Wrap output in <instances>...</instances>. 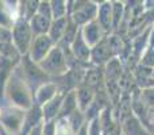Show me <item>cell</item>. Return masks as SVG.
<instances>
[{
    "label": "cell",
    "instance_id": "1",
    "mask_svg": "<svg viewBox=\"0 0 154 135\" xmlns=\"http://www.w3.org/2000/svg\"><path fill=\"white\" fill-rule=\"evenodd\" d=\"M4 99L10 107L29 111L34 106V93L24 80L19 64L12 69L4 88Z\"/></svg>",
    "mask_w": 154,
    "mask_h": 135
},
{
    "label": "cell",
    "instance_id": "2",
    "mask_svg": "<svg viewBox=\"0 0 154 135\" xmlns=\"http://www.w3.org/2000/svg\"><path fill=\"white\" fill-rule=\"evenodd\" d=\"M43 73L49 77H62L68 73V62L64 49L60 45H56L50 53L38 64Z\"/></svg>",
    "mask_w": 154,
    "mask_h": 135
},
{
    "label": "cell",
    "instance_id": "3",
    "mask_svg": "<svg viewBox=\"0 0 154 135\" xmlns=\"http://www.w3.org/2000/svg\"><path fill=\"white\" fill-rule=\"evenodd\" d=\"M32 39H34V35H32L30 23L23 18L18 19L11 29V42L22 57L29 54Z\"/></svg>",
    "mask_w": 154,
    "mask_h": 135
},
{
    "label": "cell",
    "instance_id": "4",
    "mask_svg": "<svg viewBox=\"0 0 154 135\" xmlns=\"http://www.w3.org/2000/svg\"><path fill=\"white\" fill-rule=\"evenodd\" d=\"M19 68L22 70L24 80H26L27 85L30 87L32 93H35L43 84L50 81V77L48 74L43 73V70L38 66V64L32 62L29 56H23L19 61Z\"/></svg>",
    "mask_w": 154,
    "mask_h": 135
},
{
    "label": "cell",
    "instance_id": "5",
    "mask_svg": "<svg viewBox=\"0 0 154 135\" xmlns=\"http://www.w3.org/2000/svg\"><path fill=\"white\" fill-rule=\"evenodd\" d=\"M24 115H26V111H23V109H18V108H14V107H7V108H4L2 111L0 127L10 134L19 135L22 124H23Z\"/></svg>",
    "mask_w": 154,
    "mask_h": 135
},
{
    "label": "cell",
    "instance_id": "6",
    "mask_svg": "<svg viewBox=\"0 0 154 135\" xmlns=\"http://www.w3.org/2000/svg\"><path fill=\"white\" fill-rule=\"evenodd\" d=\"M54 42L50 39L48 34L46 35H38V37H34L31 42V46H30V50L27 56L30 57L32 62L35 64H39L49 53L50 50L54 48Z\"/></svg>",
    "mask_w": 154,
    "mask_h": 135
},
{
    "label": "cell",
    "instance_id": "7",
    "mask_svg": "<svg viewBox=\"0 0 154 135\" xmlns=\"http://www.w3.org/2000/svg\"><path fill=\"white\" fill-rule=\"evenodd\" d=\"M76 4L77 5L73 8V12L69 18L75 22L77 26H80V24L85 26L87 23H89V22L95 20V19L97 18V8L99 7L95 3L84 2L82 5H80L81 3H76Z\"/></svg>",
    "mask_w": 154,
    "mask_h": 135
},
{
    "label": "cell",
    "instance_id": "8",
    "mask_svg": "<svg viewBox=\"0 0 154 135\" xmlns=\"http://www.w3.org/2000/svg\"><path fill=\"white\" fill-rule=\"evenodd\" d=\"M80 30H81V35L84 38V41L91 49L95 48L99 42H101L106 38L104 37V30L101 29V26L99 24V22L96 19L87 23L85 26H82Z\"/></svg>",
    "mask_w": 154,
    "mask_h": 135
},
{
    "label": "cell",
    "instance_id": "9",
    "mask_svg": "<svg viewBox=\"0 0 154 135\" xmlns=\"http://www.w3.org/2000/svg\"><path fill=\"white\" fill-rule=\"evenodd\" d=\"M66 93L58 91V93H57V95L54 96V97L51 99L49 103H46L43 107H41V108H42V115H43V122H45V123L53 122V120L57 119L58 112H60V108H61L62 100H64V97H65V95H66Z\"/></svg>",
    "mask_w": 154,
    "mask_h": 135
},
{
    "label": "cell",
    "instance_id": "10",
    "mask_svg": "<svg viewBox=\"0 0 154 135\" xmlns=\"http://www.w3.org/2000/svg\"><path fill=\"white\" fill-rule=\"evenodd\" d=\"M70 50H72V54L75 56V58L77 61L84 62V61H89L91 60V48L84 41L80 29H79V31H77V35L75 39H73L72 45H70Z\"/></svg>",
    "mask_w": 154,
    "mask_h": 135
},
{
    "label": "cell",
    "instance_id": "11",
    "mask_svg": "<svg viewBox=\"0 0 154 135\" xmlns=\"http://www.w3.org/2000/svg\"><path fill=\"white\" fill-rule=\"evenodd\" d=\"M57 93H58L57 82H53V81L46 82V84H43L42 87L34 93V104H37V106H39V107H43L46 103H49Z\"/></svg>",
    "mask_w": 154,
    "mask_h": 135
},
{
    "label": "cell",
    "instance_id": "12",
    "mask_svg": "<svg viewBox=\"0 0 154 135\" xmlns=\"http://www.w3.org/2000/svg\"><path fill=\"white\" fill-rule=\"evenodd\" d=\"M111 56H112V51H111V49H109L108 39H107V38H104L95 48L91 49V60H92L96 65H100V64H104V62L109 61Z\"/></svg>",
    "mask_w": 154,
    "mask_h": 135
},
{
    "label": "cell",
    "instance_id": "13",
    "mask_svg": "<svg viewBox=\"0 0 154 135\" xmlns=\"http://www.w3.org/2000/svg\"><path fill=\"white\" fill-rule=\"evenodd\" d=\"M79 109L77 107V97H76V89L75 91H69V92L65 95L64 100H62V104H61V108H60V112H58V116H57L56 120L58 119H68L73 112Z\"/></svg>",
    "mask_w": 154,
    "mask_h": 135
},
{
    "label": "cell",
    "instance_id": "14",
    "mask_svg": "<svg viewBox=\"0 0 154 135\" xmlns=\"http://www.w3.org/2000/svg\"><path fill=\"white\" fill-rule=\"evenodd\" d=\"M95 89L87 87V85H81L76 89V97H77V107L81 112H85L87 108L91 106V103L95 99Z\"/></svg>",
    "mask_w": 154,
    "mask_h": 135
},
{
    "label": "cell",
    "instance_id": "15",
    "mask_svg": "<svg viewBox=\"0 0 154 135\" xmlns=\"http://www.w3.org/2000/svg\"><path fill=\"white\" fill-rule=\"evenodd\" d=\"M51 19L46 18V16H42L39 14H35L31 19H30V27H31V31L34 37H38V35H46L49 34V30H50L51 26Z\"/></svg>",
    "mask_w": 154,
    "mask_h": 135
},
{
    "label": "cell",
    "instance_id": "16",
    "mask_svg": "<svg viewBox=\"0 0 154 135\" xmlns=\"http://www.w3.org/2000/svg\"><path fill=\"white\" fill-rule=\"evenodd\" d=\"M68 18H69V16H65V18H61V19H56V20L51 22V26H50V30H49L48 35L54 42V45L60 43L62 41V38H64L65 30H66V24H68Z\"/></svg>",
    "mask_w": 154,
    "mask_h": 135
},
{
    "label": "cell",
    "instance_id": "17",
    "mask_svg": "<svg viewBox=\"0 0 154 135\" xmlns=\"http://www.w3.org/2000/svg\"><path fill=\"white\" fill-rule=\"evenodd\" d=\"M97 22L104 31L112 29V4L103 3L97 8Z\"/></svg>",
    "mask_w": 154,
    "mask_h": 135
},
{
    "label": "cell",
    "instance_id": "18",
    "mask_svg": "<svg viewBox=\"0 0 154 135\" xmlns=\"http://www.w3.org/2000/svg\"><path fill=\"white\" fill-rule=\"evenodd\" d=\"M15 65L18 64H14L10 60L4 58V57H0V99H4L5 84H7L8 77H10L12 69L15 68Z\"/></svg>",
    "mask_w": 154,
    "mask_h": 135
},
{
    "label": "cell",
    "instance_id": "19",
    "mask_svg": "<svg viewBox=\"0 0 154 135\" xmlns=\"http://www.w3.org/2000/svg\"><path fill=\"white\" fill-rule=\"evenodd\" d=\"M66 120H68V123H69L70 128H72V131H73L75 134L80 130V128L82 127V124H85V123H87L84 112H81L80 109H76V111L73 112V114L70 115V116Z\"/></svg>",
    "mask_w": 154,
    "mask_h": 135
},
{
    "label": "cell",
    "instance_id": "20",
    "mask_svg": "<svg viewBox=\"0 0 154 135\" xmlns=\"http://www.w3.org/2000/svg\"><path fill=\"white\" fill-rule=\"evenodd\" d=\"M14 23L15 20L12 19V14L7 10V5L4 2H0V27L11 30Z\"/></svg>",
    "mask_w": 154,
    "mask_h": 135
},
{
    "label": "cell",
    "instance_id": "21",
    "mask_svg": "<svg viewBox=\"0 0 154 135\" xmlns=\"http://www.w3.org/2000/svg\"><path fill=\"white\" fill-rule=\"evenodd\" d=\"M66 4L68 3H65V2H50L53 20L68 16V5Z\"/></svg>",
    "mask_w": 154,
    "mask_h": 135
},
{
    "label": "cell",
    "instance_id": "22",
    "mask_svg": "<svg viewBox=\"0 0 154 135\" xmlns=\"http://www.w3.org/2000/svg\"><path fill=\"white\" fill-rule=\"evenodd\" d=\"M37 14L42 16H46V18L51 19L53 20V15H51V5H50V2H41L39 5H38V11Z\"/></svg>",
    "mask_w": 154,
    "mask_h": 135
},
{
    "label": "cell",
    "instance_id": "23",
    "mask_svg": "<svg viewBox=\"0 0 154 135\" xmlns=\"http://www.w3.org/2000/svg\"><path fill=\"white\" fill-rule=\"evenodd\" d=\"M56 134V120L45 123L43 126V135H54Z\"/></svg>",
    "mask_w": 154,
    "mask_h": 135
},
{
    "label": "cell",
    "instance_id": "24",
    "mask_svg": "<svg viewBox=\"0 0 154 135\" xmlns=\"http://www.w3.org/2000/svg\"><path fill=\"white\" fill-rule=\"evenodd\" d=\"M43 126H45V122L37 124L31 131H30L29 135H43Z\"/></svg>",
    "mask_w": 154,
    "mask_h": 135
},
{
    "label": "cell",
    "instance_id": "25",
    "mask_svg": "<svg viewBox=\"0 0 154 135\" xmlns=\"http://www.w3.org/2000/svg\"><path fill=\"white\" fill-rule=\"evenodd\" d=\"M0 134H2V135H14V134H10V133H7V131H5V130H3L2 127H0Z\"/></svg>",
    "mask_w": 154,
    "mask_h": 135
},
{
    "label": "cell",
    "instance_id": "26",
    "mask_svg": "<svg viewBox=\"0 0 154 135\" xmlns=\"http://www.w3.org/2000/svg\"><path fill=\"white\" fill-rule=\"evenodd\" d=\"M150 42H152V46H154V27H153V31H152V38H150Z\"/></svg>",
    "mask_w": 154,
    "mask_h": 135
},
{
    "label": "cell",
    "instance_id": "27",
    "mask_svg": "<svg viewBox=\"0 0 154 135\" xmlns=\"http://www.w3.org/2000/svg\"><path fill=\"white\" fill-rule=\"evenodd\" d=\"M2 111H3V108H0V116H2Z\"/></svg>",
    "mask_w": 154,
    "mask_h": 135
},
{
    "label": "cell",
    "instance_id": "28",
    "mask_svg": "<svg viewBox=\"0 0 154 135\" xmlns=\"http://www.w3.org/2000/svg\"><path fill=\"white\" fill-rule=\"evenodd\" d=\"M152 112H153V114H154V108H153V111H152Z\"/></svg>",
    "mask_w": 154,
    "mask_h": 135
},
{
    "label": "cell",
    "instance_id": "29",
    "mask_svg": "<svg viewBox=\"0 0 154 135\" xmlns=\"http://www.w3.org/2000/svg\"><path fill=\"white\" fill-rule=\"evenodd\" d=\"M153 133H154V127H153Z\"/></svg>",
    "mask_w": 154,
    "mask_h": 135
},
{
    "label": "cell",
    "instance_id": "30",
    "mask_svg": "<svg viewBox=\"0 0 154 135\" xmlns=\"http://www.w3.org/2000/svg\"><path fill=\"white\" fill-rule=\"evenodd\" d=\"M122 135H125V134H122Z\"/></svg>",
    "mask_w": 154,
    "mask_h": 135
},
{
    "label": "cell",
    "instance_id": "31",
    "mask_svg": "<svg viewBox=\"0 0 154 135\" xmlns=\"http://www.w3.org/2000/svg\"><path fill=\"white\" fill-rule=\"evenodd\" d=\"M0 135H2V134H0Z\"/></svg>",
    "mask_w": 154,
    "mask_h": 135
}]
</instances>
